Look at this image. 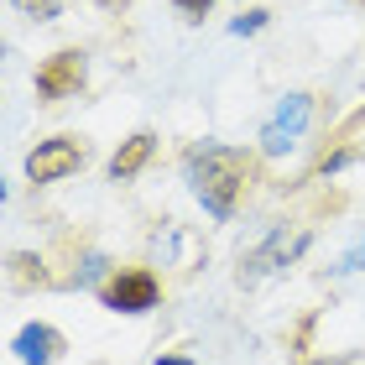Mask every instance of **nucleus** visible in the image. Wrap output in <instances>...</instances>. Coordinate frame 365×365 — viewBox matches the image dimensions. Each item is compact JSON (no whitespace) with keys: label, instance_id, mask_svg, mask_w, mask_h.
Returning <instances> with one entry per match:
<instances>
[{"label":"nucleus","instance_id":"obj_1","mask_svg":"<svg viewBox=\"0 0 365 365\" xmlns=\"http://www.w3.org/2000/svg\"><path fill=\"white\" fill-rule=\"evenodd\" d=\"M182 178H188L193 198L204 204V214L214 220H230L245 193V182H251V157L235 152V146H193L188 157H182Z\"/></svg>","mask_w":365,"mask_h":365},{"label":"nucleus","instance_id":"obj_7","mask_svg":"<svg viewBox=\"0 0 365 365\" xmlns=\"http://www.w3.org/2000/svg\"><path fill=\"white\" fill-rule=\"evenodd\" d=\"M11 350H16V360H21V365H53V360H63L68 339H63L53 324H26L21 334L11 339Z\"/></svg>","mask_w":365,"mask_h":365},{"label":"nucleus","instance_id":"obj_12","mask_svg":"<svg viewBox=\"0 0 365 365\" xmlns=\"http://www.w3.org/2000/svg\"><path fill=\"white\" fill-rule=\"evenodd\" d=\"M173 6H178L182 16H188V21H198V16H209V6H214V0H173Z\"/></svg>","mask_w":365,"mask_h":365},{"label":"nucleus","instance_id":"obj_8","mask_svg":"<svg viewBox=\"0 0 365 365\" xmlns=\"http://www.w3.org/2000/svg\"><path fill=\"white\" fill-rule=\"evenodd\" d=\"M152 152H157V136H152V130H136V136H130L120 152L110 157V178H115V182H130L146 162H152Z\"/></svg>","mask_w":365,"mask_h":365},{"label":"nucleus","instance_id":"obj_3","mask_svg":"<svg viewBox=\"0 0 365 365\" xmlns=\"http://www.w3.org/2000/svg\"><path fill=\"white\" fill-rule=\"evenodd\" d=\"M157 297H162V282L152 272H115L99 287V303L110 313H146V308H157Z\"/></svg>","mask_w":365,"mask_h":365},{"label":"nucleus","instance_id":"obj_2","mask_svg":"<svg viewBox=\"0 0 365 365\" xmlns=\"http://www.w3.org/2000/svg\"><path fill=\"white\" fill-rule=\"evenodd\" d=\"M303 245H308V230H272V235H267L251 256L240 261V287H251V282H261V277L282 272L287 261L303 256Z\"/></svg>","mask_w":365,"mask_h":365},{"label":"nucleus","instance_id":"obj_10","mask_svg":"<svg viewBox=\"0 0 365 365\" xmlns=\"http://www.w3.org/2000/svg\"><path fill=\"white\" fill-rule=\"evenodd\" d=\"M365 267V240H355V251H344L339 261H334V277H350V272H360Z\"/></svg>","mask_w":365,"mask_h":365},{"label":"nucleus","instance_id":"obj_9","mask_svg":"<svg viewBox=\"0 0 365 365\" xmlns=\"http://www.w3.org/2000/svg\"><path fill=\"white\" fill-rule=\"evenodd\" d=\"M26 16H37V21H53V16H63V0H16Z\"/></svg>","mask_w":365,"mask_h":365},{"label":"nucleus","instance_id":"obj_5","mask_svg":"<svg viewBox=\"0 0 365 365\" xmlns=\"http://www.w3.org/2000/svg\"><path fill=\"white\" fill-rule=\"evenodd\" d=\"M84 168V146L73 136H53V141H37V152L26 157V178L31 182H63L68 173Z\"/></svg>","mask_w":365,"mask_h":365},{"label":"nucleus","instance_id":"obj_15","mask_svg":"<svg viewBox=\"0 0 365 365\" xmlns=\"http://www.w3.org/2000/svg\"><path fill=\"white\" fill-rule=\"evenodd\" d=\"M99 6H120V0H99Z\"/></svg>","mask_w":365,"mask_h":365},{"label":"nucleus","instance_id":"obj_11","mask_svg":"<svg viewBox=\"0 0 365 365\" xmlns=\"http://www.w3.org/2000/svg\"><path fill=\"white\" fill-rule=\"evenodd\" d=\"M267 26V11H245V16H235V21H230V31H235V37H251V31H261Z\"/></svg>","mask_w":365,"mask_h":365},{"label":"nucleus","instance_id":"obj_6","mask_svg":"<svg viewBox=\"0 0 365 365\" xmlns=\"http://www.w3.org/2000/svg\"><path fill=\"white\" fill-rule=\"evenodd\" d=\"M84 84V53H53L37 68V94L42 99H68Z\"/></svg>","mask_w":365,"mask_h":365},{"label":"nucleus","instance_id":"obj_4","mask_svg":"<svg viewBox=\"0 0 365 365\" xmlns=\"http://www.w3.org/2000/svg\"><path fill=\"white\" fill-rule=\"evenodd\" d=\"M308 115H313V94H287V99L277 105V115L261 125V152H267V157H282V152H287V146L308 130Z\"/></svg>","mask_w":365,"mask_h":365},{"label":"nucleus","instance_id":"obj_13","mask_svg":"<svg viewBox=\"0 0 365 365\" xmlns=\"http://www.w3.org/2000/svg\"><path fill=\"white\" fill-rule=\"evenodd\" d=\"M350 162H355V152H334V157H324V168H319V173L329 178V173H339V168H350Z\"/></svg>","mask_w":365,"mask_h":365},{"label":"nucleus","instance_id":"obj_16","mask_svg":"<svg viewBox=\"0 0 365 365\" xmlns=\"http://www.w3.org/2000/svg\"><path fill=\"white\" fill-rule=\"evenodd\" d=\"M360 115H365V105H360Z\"/></svg>","mask_w":365,"mask_h":365},{"label":"nucleus","instance_id":"obj_14","mask_svg":"<svg viewBox=\"0 0 365 365\" xmlns=\"http://www.w3.org/2000/svg\"><path fill=\"white\" fill-rule=\"evenodd\" d=\"M157 365H193V360H182V355H162Z\"/></svg>","mask_w":365,"mask_h":365}]
</instances>
